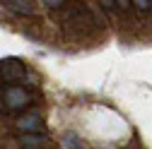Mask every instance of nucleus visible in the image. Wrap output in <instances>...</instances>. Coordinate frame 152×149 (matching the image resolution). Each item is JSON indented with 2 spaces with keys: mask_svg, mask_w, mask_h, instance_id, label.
Returning a JSON list of instances; mask_svg holds the SVG:
<instances>
[{
  "mask_svg": "<svg viewBox=\"0 0 152 149\" xmlns=\"http://www.w3.org/2000/svg\"><path fill=\"white\" fill-rule=\"evenodd\" d=\"M31 103V94L20 87V84H10L5 89H0V108L7 111V113H17V111H24Z\"/></svg>",
  "mask_w": 152,
  "mask_h": 149,
  "instance_id": "1",
  "label": "nucleus"
},
{
  "mask_svg": "<svg viewBox=\"0 0 152 149\" xmlns=\"http://www.w3.org/2000/svg\"><path fill=\"white\" fill-rule=\"evenodd\" d=\"M15 125H17V130L22 135H41V130H44V120H41L39 111H27V113H22L15 120Z\"/></svg>",
  "mask_w": 152,
  "mask_h": 149,
  "instance_id": "2",
  "label": "nucleus"
},
{
  "mask_svg": "<svg viewBox=\"0 0 152 149\" xmlns=\"http://www.w3.org/2000/svg\"><path fill=\"white\" fill-rule=\"evenodd\" d=\"M0 74L5 77V82H24L27 67L20 60H3L0 63Z\"/></svg>",
  "mask_w": 152,
  "mask_h": 149,
  "instance_id": "3",
  "label": "nucleus"
},
{
  "mask_svg": "<svg viewBox=\"0 0 152 149\" xmlns=\"http://www.w3.org/2000/svg\"><path fill=\"white\" fill-rule=\"evenodd\" d=\"M3 7L7 12L22 14V17H29V14L36 12V3H24V0H7V3H3Z\"/></svg>",
  "mask_w": 152,
  "mask_h": 149,
  "instance_id": "4",
  "label": "nucleus"
},
{
  "mask_svg": "<svg viewBox=\"0 0 152 149\" xmlns=\"http://www.w3.org/2000/svg\"><path fill=\"white\" fill-rule=\"evenodd\" d=\"M46 140L44 135H22L20 137V147L22 149H44Z\"/></svg>",
  "mask_w": 152,
  "mask_h": 149,
  "instance_id": "5",
  "label": "nucleus"
},
{
  "mask_svg": "<svg viewBox=\"0 0 152 149\" xmlns=\"http://www.w3.org/2000/svg\"><path fill=\"white\" fill-rule=\"evenodd\" d=\"M61 144H63V149H87L77 132H65L63 140H61Z\"/></svg>",
  "mask_w": 152,
  "mask_h": 149,
  "instance_id": "6",
  "label": "nucleus"
},
{
  "mask_svg": "<svg viewBox=\"0 0 152 149\" xmlns=\"http://www.w3.org/2000/svg\"><path fill=\"white\" fill-rule=\"evenodd\" d=\"M135 5V10H142V12H150V0H138V3H133Z\"/></svg>",
  "mask_w": 152,
  "mask_h": 149,
  "instance_id": "7",
  "label": "nucleus"
},
{
  "mask_svg": "<svg viewBox=\"0 0 152 149\" xmlns=\"http://www.w3.org/2000/svg\"><path fill=\"white\" fill-rule=\"evenodd\" d=\"M150 12H152V3H150Z\"/></svg>",
  "mask_w": 152,
  "mask_h": 149,
  "instance_id": "8",
  "label": "nucleus"
}]
</instances>
